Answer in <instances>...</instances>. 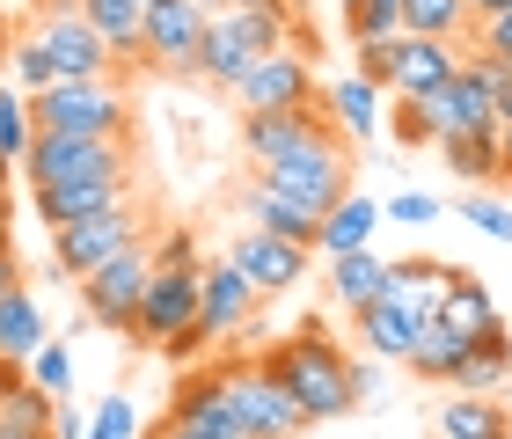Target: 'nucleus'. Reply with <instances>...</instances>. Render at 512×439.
I'll return each instance as SVG.
<instances>
[{"label":"nucleus","mask_w":512,"mask_h":439,"mask_svg":"<svg viewBox=\"0 0 512 439\" xmlns=\"http://www.w3.org/2000/svg\"><path fill=\"white\" fill-rule=\"evenodd\" d=\"M381 96H388V88H374V81H337L330 88V96H322V110H330V118L344 125V132H352V140H374V125H381Z\"/></svg>","instance_id":"obj_30"},{"label":"nucleus","mask_w":512,"mask_h":439,"mask_svg":"<svg viewBox=\"0 0 512 439\" xmlns=\"http://www.w3.org/2000/svg\"><path fill=\"white\" fill-rule=\"evenodd\" d=\"M147 257H154V271H183V264H198V242H191V227H169L161 242H147Z\"/></svg>","instance_id":"obj_42"},{"label":"nucleus","mask_w":512,"mask_h":439,"mask_svg":"<svg viewBox=\"0 0 512 439\" xmlns=\"http://www.w3.org/2000/svg\"><path fill=\"white\" fill-rule=\"evenodd\" d=\"M264 374L286 388V396L300 403V418L308 425H330V418H344V410H359V388H352V352H344L337 337H322L315 322L300 337H286V344H271L264 359Z\"/></svg>","instance_id":"obj_1"},{"label":"nucleus","mask_w":512,"mask_h":439,"mask_svg":"<svg viewBox=\"0 0 512 439\" xmlns=\"http://www.w3.org/2000/svg\"><path fill=\"white\" fill-rule=\"evenodd\" d=\"M330 300L344 315L374 308V300H388V257L381 249H352V257H330Z\"/></svg>","instance_id":"obj_23"},{"label":"nucleus","mask_w":512,"mask_h":439,"mask_svg":"<svg viewBox=\"0 0 512 439\" xmlns=\"http://www.w3.org/2000/svg\"><path fill=\"white\" fill-rule=\"evenodd\" d=\"M37 8H44V15H81L88 0H37Z\"/></svg>","instance_id":"obj_52"},{"label":"nucleus","mask_w":512,"mask_h":439,"mask_svg":"<svg viewBox=\"0 0 512 439\" xmlns=\"http://www.w3.org/2000/svg\"><path fill=\"white\" fill-rule=\"evenodd\" d=\"M352 388H359V403L381 396V359H352Z\"/></svg>","instance_id":"obj_45"},{"label":"nucleus","mask_w":512,"mask_h":439,"mask_svg":"<svg viewBox=\"0 0 512 439\" xmlns=\"http://www.w3.org/2000/svg\"><path fill=\"white\" fill-rule=\"evenodd\" d=\"M147 286H154V257H147V242H132L103 271H88V279H81V315L96 322V330H110V337H132Z\"/></svg>","instance_id":"obj_5"},{"label":"nucleus","mask_w":512,"mask_h":439,"mask_svg":"<svg viewBox=\"0 0 512 439\" xmlns=\"http://www.w3.org/2000/svg\"><path fill=\"white\" fill-rule=\"evenodd\" d=\"M81 15L96 22V37H103L118 59H139V37H147V0H88Z\"/></svg>","instance_id":"obj_29"},{"label":"nucleus","mask_w":512,"mask_h":439,"mask_svg":"<svg viewBox=\"0 0 512 439\" xmlns=\"http://www.w3.org/2000/svg\"><path fill=\"white\" fill-rule=\"evenodd\" d=\"M308 257H315V249H293V242H278V235H256V227H242V242L227 249V264L249 279L256 300L300 286V279H308Z\"/></svg>","instance_id":"obj_14"},{"label":"nucleus","mask_w":512,"mask_h":439,"mask_svg":"<svg viewBox=\"0 0 512 439\" xmlns=\"http://www.w3.org/2000/svg\"><path fill=\"white\" fill-rule=\"evenodd\" d=\"M381 198L366 191H344L330 213H322V257H352V249H374V227H381Z\"/></svg>","instance_id":"obj_22"},{"label":"nucleus","mask_w":512,"mask_h":439,"mask_svg":"<svg viewBox=\"0 0 512 439\" xmlns=\"http://www.w3.org/2000/svg\"><path fill=\"white\" fill-rule=\"evenodd\" d=\"M220 381H227V403H235V418H242L249 439H300V432H308L300 403L264 374V366H227Z\"/></svg>","instance_id":"obj_11"},{"label":"nucleus","mask_w":512,"mask_h":439,"mask_svg":"<svg viewBox=\"0 0 512 439\" xmlns=\"http://www.w3.org/2000/svg\"><path fill=\"white\" fill-rule=\"evenodd\" d=\"M469 37H476V52H483V59H498L505 74H512V15H491V22H476Z\"/></svg>","instance_id":"obj_43"},{"label":"nucleus","mask_w":512,"mask_h":439,"mask_svg":"<svg viewBox=\"0 0 512 439\" xmlns=\"http://www.w3.org/2000/svg\"><path fill=\"white\" fill-rule=\"evenodd\" d=\"M198 330V264H183V271H154V286L147 300H139V344H161V352H191V337Z\"/></svg>","instance_id":"obj_9"},{"label":"nucleus","mask_w":512,"mask_h":439,"mask_svg":"<svg viewBox=\"0 0 512 439\" xmlns=\"http://www.w3.org/2000/svg\"><path fill=\"white\" fill-rule=\"evenodd\" d=\"M0 52H15V44H8V30H0Z\"/></svg>","instance_id":"obj_56"},{"label":"nucleus","mask_w":512,"mask_h":439,"mask_svg":"<svg viewBox=\"0 0 512 439\" xmlns=\"http://www.w3.org/2000/svg\"><path fill=\"white\" fill-rule=\"evenodd\" d=\"M403 30L410 37H439V44H461L476 30L469 0H403Z\"/></svg>","instance_id":"obj_31"},{"label":"nucleus","mask_w":512,"mask_h":439,"mask_svg":"<svg viewBox=\"0 0 512 439\" xmlns=\"http://www.w3.org/2000/svg\"><path fill=\"white\" fill-rule=\"evenodd\" d=\"M88 439H139V410H132V396H103L96 418H88Z\"/></svg>","instance_id":"obj_39"},{"label":"nucleus","mask_w":512,"mask_h":439,"mask_svg":"<svg viewBox=\"0 0 512 439\" xmlns=\"http://www.w3.org/2000/svg\"><path fill=\"white\" fill-rule=\"evenodd\" d=\"M30 140H37V110H30V96H15V88H0V161H15L30 154Z\"/></svg>","instance_id":"obj_32"},{"label":"nucleus","mask_w":512,"mask_h":439,"mask_svg":"<svg viewBox=\"0 0 512 439\" xmlns=\"http://www.w3.org/2000/svg\"><path fill=\"white\" fill-rule=\"evenodd\" d=\"M498 176L512 183V125H498Z\"/></svg>","instance_id":"obj_50"},{"label":"nucleus","mask_w":512,"mask_h":439,"mask_svg":"<svg viewBox=\"0 0 512 439\" xmlns=\"http://www.w3.org/2000/svg\"><path fill=\"white\" fill-rule=\"evenodd\" d=\"M8 59H15V81H22V96H44V88H59V74H52V59H44V44H37V37H22Z\"/></svg>","instance_id":"obj_38"},{"label":"nucleus","mask_w":512,"mask_h":439,"mask_svg":"<svg viewBox=\"0 0 512 439\" xmlns=\"http://www.w3.org/2000/svg\"><path fill=\"white\" fill-rule=\"evenodd\" d=\"M447 388H461V396H505V388H512V344L505 337L469 344V359L447 374Z\"/></svg>","instance_id":"obj_26"},{"label":"nucleus","mask_w":512,"mask_h":439,"mask_svg":"<svg viewBox=\"0 0 512 439\" xmlns=\"http://www.w3.org/2000/svg\"><path fill=\"white\" fill-rule=\"evenodd\" d=\"M381 213H388L395 227H432V220H439V198H432V191H395Z\"/></svg>","instance_id":"obj_41"},{"label":"nucleus","mask_w":512,"mask_h":439,"mask_svg":"<svg viewBox=\"0 0 512 439\" xmlns=\"http://www.w3.org/2000/svg\"><path fill=\"white\" fill-rule=\"evenodd\" d=\"M439 154H447V169H454V176H469V183L498 176V132H469V140H439Z\"/></svg>","instance_id":"obj_33"},{"label":"nucleus","mask_w":512,"mask_h":439,"mask_svg":"<svg viewBox=\"0 0 512 439\" xmlns=\"http://www.w3.org/2000/svg\"><path fill=\"white\" fill-rule=\"evenodd\" d=\"M30 191L44 183H96V176H132V140H66V132H37L22 154Z\"/></svg>","instance_id":"obj_6"},{"label":"nucleus","mask_w":512,"mask_h":439,"mask_svg":"<svg viewBox=\"0 0 512 439\" xmlns=\"http://www.w3.org/2000/svg\"><path fill=\"white\" fill-rule=\"evenodd\" d=\"M37 344H52V337H44V308H37V293H30V286H22V293H0V359L30 366V359H37Z\"/></svg>","instance_id":"obj_25"},{"label":"nucleus","mask_w":512,"mask_h":439,"mask_svg":"<svg viewBox=\"0 0 512 439\" xmlns=\"http://www.w3.org/2000/svg\"><path fill=\"white\" fill-rule=\"evenodd\" d=\"M147 439H213V432H191V425H169V418H161V425H154Z\"/></svg>","instance_id":"obj_49"},{"label":"nucleus","mask_w":512,"mask_h":439,"mask_svg":"<svg viewBox=\"0 0 512 439\" xmlns=\"http://www.w3.org/2000/svg\"><path fill=\"white\" fill-rule=\"evenodd\" d=\"M322 125H330V110H278V118H242V154L264 169V161L293 154L300 140H315Z\"/></svg>","instance_id":"obj_20"},{"label":"nucleus","mask_w":512,"mask_h":439,"mask_svg":"<svg viewBox=\"0 0 512 439\" xmlns=\"http://www.w3.org/2000/svg\"><path fill=\"white\" fill-rule=\"evenodd\" d=\"M439 322H454V330L469 337V344H491V337H505V322H498V308H491V286H483V279H469V271H461V279L447 286V308H439Z\"/></svg>","instance_id":"obj_24"},{"label":"nucleus","mask_w":512,"mask_h":439,"mask_svg":"<svg viewBox=\"0 0 512 439\" xmlns=\"http://www.w3.org/2000/svg\"><path fill=\"white\" fill-rule=\"evenodd\" d=\"M205 8H213V0H205Z\"/></svg>","instance_id":"obj_58"},{"label":"nucleus","mask_w":512,"mask_h":439,"mask_svg":"<svg viewBox=\"0 0 512 439\" xmlns=\"http://www.w3.org/2000/svg\"><path fill=\"white\" fill-rule=\"evenodd\" d=\"M59 418V396H44L37 381H22L15 396H0V425H22V432H52Z\"/></svg>","instance_id":"obj_35"},{"label":"nucleus","mask_w":512,"mask_h":439,"mask_svg":"<svg viewBox=\"0 0 512 439\" xmlns=\"http://www.w3.org/2000/svg\"><path fill=\"white\" fill-rule=\"evenodd\" d=\"M205 22H213L205 0H154L147 8V37H139V59L161 66V74H198Z\"/></svg>","instance_id":"obj_10"},{"label":"nucleus","mask_w":512,"mask_h":439,"mask_svg":"<svg viewBox=\"0 0 512 439\" xmlns=\"http://www.w3.org/2000/svg\"><path fill=\"white\" fill-rule=\"evenodd\" d=\"M344 30H352V44L395 37L403 30V0H344Z\"/></svg>","instance_id":"obj_34"},{"label":"nucleus","mask_w":512,"mask_h":439,"mask_svg":"<svg viewBox=\"0 0 512 439\" xmlns=\"http://www.w3.org/2000/svg\"><path fill=\"white\" fill-rule=\"evenodd\" d=\"M8 220H15V205H8V183H0V249H8Z\"/></svg>","instance_id":"obj_54"},{"label":"nucleus","mask_w":512,"mask_h":439,"mask_svg":"<svg viewBox=\"0 0 512 439\" xmlns=\"http://www.w3.org/2000/svg\"><path fill=\"white\" fill-rule=\"evenodd\" d=\"M169 425H191V432H213V439H249L242 418H235V403H227V381H220V374H191V381H176V396H169Z\"/></svg>","instance_id":"obj_18"},{"label":"nucleus","mask_w":512,"mask_h":439,"mask_svg":"<svg viewBox=\"0 0 512 439\" xmlns=\"http://www.w3.org/2000/svg\"><path fill=\"white\" fill-rule=\"evenodd\" d=\"M30 37L44 44V59H52L59 81H110V74H118V52L96 37L88 15H37Z\"/></svg>","instance_id":"obj_12"},{"label":"nucleus","mask_w":512,"mask_h":439,"mask_svg":"<svg viewBox=\"0 0 512 439\" xmlns=\"http://www.w3.org/2000/svg\"><path fill=\"white\" fill-rule=\"evenodd\" d=\"M498 125H512V74L498 81Z\"/></svg>","instance_id":"obj_53"},{"label":"nucleus","mask_w":512,"mask_h":439,"mask_svg":"<svg viewBox=\"0 0 512 439\" xmlns=\"http://www.w3.org/2000/svg\"><path fill=\"white\" fill-rule=\"evenodd\" d=\"M359 337H366V352L374 359H410V344H417V315H403L395 300H374V308H359Z\"/></svg>","instance_id":"obj_28"},{"label":"nucleus","mask_w":512,"mask_h":439,"mask_svg":"<svg viewBox=\"0 0 512 439\" xmlns=\"http://www.w3.org/2000/svg\"><path fill=\"white\" fill-rule=\"evenodd\" d=\"M0 439H52V432H22V425H0Z\"/></svg>","instance_id":"obj_55"},{"label":"nucleus","mask_w":512,"mask_h":439,"mask_svg":"<svg viewBox=\"0 0 512 439\" xmlns=\"http://www.w3.org/2000/svg\"><path fill=\"white\" fill-rule=\"evenodd\" d=\"M278 44H286V22H278V15L213 8V22H205V44H198V74L213 81V88H235L264 52H278Z\"/></svg>","instance_id":"obj_3"},{"label":"nucleus","mask_w":512,"mask_h":439,"mask_svg":"<svg viewBox=\"0 0 512 439\" xmlns=\"http://www.w3.org/2000/svg\"><path fill=\"white\" fill-rule=\"evenodd\" d=\"M0 183H8V161H0Z\"/></svg>","instance_id":"obj_57"},{"label":"nucleus","mask_w":512,"mask_h":439,"mask_svg":"<svg viewBox=\"0 0 512 439\" xmlns=\"http://www.w3.org/2000/svg\"><path fill=\"white\" fill-rule=\"evenodd\" d=\"M37 132H66V140H132V103L118 96V81H59L30 96Z\"/></svg>","instance_id":"obj_2"},{"label":"nucleus","mask_w":512,"mask_h":439,"mask_svg":"<svg viewBox=\"0 0 512 439\" xmlns=\"http://www.w3.org/2000/svg\"><path fill=\"white\" fill-rule=\"evenodd\" d=\"M52 439H88V425H81V410H59V418H52Z\"/></svg>","instance_id":"obj_48"},{"label":"nucleus","mask_w":512,"mask_h":439,"mask_svg":"<svg viewBox=\"0 0 512 439\" xmlns=\"http://www.w3.org/2000/svg\"><path fill=\"white\" fill-rule=\"evenodd\" d=\"M37 198V220L44 227H66V220H88V213H118L132 205V176H96V183H44Z\"/></svg>","instance_id":"obj_16"},{"label":"nucleus","mask_w":512,"mask_h":439,"mask_svg":"<svg viewBox=\"0 0 512 439\" xmlns=\"http://www.w3.org/2000/svg\"><path fill=\"white\" fill-rule=\"evenodd\" d=\"M256 315V293H249V279H242V271L235 264H205L198 271V344H220V337H235L242 330V322Z\"/></svg>","instance_id":"obj_13"},{"label":"nucleus","mask_w":512,"mask_h":439,"mask_svg":"<svg viewBox=\"0 0 512 439\" xmlns=\"http://www.w3.org/2000/svg\"><path fill=\"white\" fill-rule=\"evenodd\" d=\"M461 279L454 264H425V257H403V264H388V300L403 315H417V322H432L439 308H447V286Z\"/></svg>","instance_id":"obj_19"},{"label":"nucleus","mask_w":512,"mask_h":439,"mask_svg":"<svg viewBox=\"0 0 512 439\" xmlns=\"http://www.w3.org/2000/svg\"><path fill=\"white\" fill-rule=\"evenodd\" d=\"M213 8H249V15H278V22H293L286 0H213Z\"/></svg>","instance_id":"obj_46"},{"label":"nucleus","mask_w":512,"mask_h":439,"mask_svg":"<svg viewBox=\"0 0 512 439\" xmlns=\"http://www.w3.org/2000/svg\"><path fill=\"white\" fill-rule=\"evenodd\" d=\"M0 293H22V264H15V242L0 249Z\"/></svg>","instance_id":"obj_47"},{"label":"nucleus","mask_w":512,"mask_h":439,"mask_svg":"<svg viewBox=\"0 0 512 439\" xmlns=\"http://www.w3.org/2000/svg\"><path fill=\"white\" fill-rule=\"evenodd\" d=\"M395 52H403V30H395V37H374V44H359V81L388 88V74H395Z\"/></svg>","instance_id":"obj_40"},{"label":"nucleus","mask_w":512,"mask_h":439,"mask_svg":"<svg viewBox=\"0 0 512 439\" xmlns=\"http://www.w3.org/2000/svg\"><path fill=\"white\" fill-rule=\"evenodd\" d=\"M242 213H249L256 235H278L293 249H322V213H315V205H300V198H286V191H271L264 176L242 191Z\"/></svg>","instance_id":"obj_15"},{"label":"nucleus","mask_w":512,"mask_h":439,"mask_svg":"<svg viewBox=\"0 0 512 439\" xmlns=\"http://www.w3.org/2000/svg\"><path fill=\"white\" fill-rule=\"evenodd\" d=\"M395 140H403V147H425V140H432L425 103H395Z\"/></svg>","instance_id":"obj_44"},{"label":"nucleus","mask_w":512,"mask_h":439,"mask_svg":"<svg viewBox=\"0 0 512 439\" xmlns=\"http://www.w3.org/2000/svg\"><path fill=\"white\" fill-rule=\"evenodd\" d=\"M147 8H154V0H147Z\"/></svg>","instance_id":"obj_59"},{"label":"nucleus","mask_w":512,"mask_h":439,"mask_svg":"<svg viewBox=\"0 0 512 439\" xmlns=\"http://www.w3.org/2000/svg\"><path fill=\"white\" fill-rule=\"evenodd\" d=\"M256 176H264L271 191H286V198H300V205H315V213H330V205L352 191V161H344V147H337V132H330V125H322L315 140H300L293 154L264 161Z\"/></svg>","instance_id":"obj_4"},{"label":"nucleus","mask_w":512,"mask_h":439,"mask_svg":"<svg viewBox=\"0 0 512 439\" xmlns=\"http://www.w3.org/2000/svg\"><path fill=\"white\" fill-rule=\"evenodd\" d=\"M461 220H469L476 235H491V242H512V205L491 198V191H469V198H461Z\"/></svg>","instance_id":"obj_36"},{"label":"nucleus","mask_w":512,"mask_h":439,"mask_svg":"<svg viewBox=\"0 0 512 439\" xmlns=\"http://www.w3.org/2000/svg\"><path fill=\"white\" fill-rule=\"evenodd\" d=\"M432 432L439 439H512V410H505V396H454L439 403V418H432Z\"/></svg>","instance_id":"obj_21"},{"label":"nucleus","mask_w":512,"mask_h":439,"mask_svg":"<svg viewBox=\"0 0 512 439\" xmlns=\"http://www.w3.org/2000/svg\"><path fill=\"white\" fill-rule=\"evenodd\" d=\"M22 374H30L44 396H66V388H74V359H66V344H37V359L22 366Z\"/></svg>","instance_id":"obj_37"},{"label":"nucleus","mask_w":512,"mask_h":439,"mask_svg":"<svg viewBox=\"0 0 512 439\" xmlns=\"http://www.w3.org/2000/svg\"><path fill=\"white\" fill-rule=\"evenodd\" d=\"M469 15H476V22H491V15H512V0H469Z\"/></svg>","instance_id":"obj_51"},{"label":"nucleus","mask_w":512,"mask_h":439,"mask_svg":"<svg viewBox=\"0 0 512 439\" xmlns=\"http://www.w3.org/2000/svg\"><path fill=\"white\" fill-rule=\"evenodd\" d=\"M235 103L242 118H278V110H322L315 103V66L293 52V44H278V52H264L249 66V74L235 81Z\"/></svg>","instance_id":"obj_8"},{"label":"nucleus","mask_w":512,"mask_h":439,"mask_svg":"<svg viewBox=\"0 0 512 439\" xmlns=\"http://www.w3.org/2000/svg\"><path fill=\"white\" fill-rule=\"evenodd\" d=\"M461 359H469V337H461L454 322H439V315H432V322H417V344H410V359H403V366H410V374H425V381H447Z\"/></svg>","instance_id":"obj_27"},{"label":"nucleus","mask_w":512,"mask_h":439,"mask_svg":"<svg viewBox=\"0 0 512 439\" xmlns=\"http://www.w3.org/2000/svg\"><path fill=\"white\" fill-rule=\"evenodd\" d=\"M147 242V220L132 213V205H118V213H88V220H66L52 227V271L59 279H88V271H103L118 249Z\"/></svg>","instance_id":"obj_7"},{"label":"nucleus","mask_w":512,"mask_h":439,"mask_svg":"<svg viewBox=\"0 0 512 439\" xmlns=\"http://www.w3.org/2000/svg\"><path fill=\"white\" fill-rule=\"evenodd\" d=\"M454 66H461V52H454V44H439V37H410V30H403V52H395L388 96L425 103L432 88H447V81H454Z\"/></svg>","instance_id":"obj_17"}]
</instances>
